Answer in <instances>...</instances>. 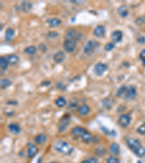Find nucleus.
<instances>
[{"label":"nucleus","instance_id":"f257e3e1","mask_svg":"<svg viewBox=\"0 0 145 163\" xmlns=\"http://www.w3.org/2000/svg\"><path fill=\"white\" fill-rule=\"evenodd\" d=\"M54 149L60 153L66 155L71 154L73 152V147L62 140H60L54 144Z\"/></svg>","mask_w":145,"mask_h":163},{"label":"nucleus","instance_id":"f03ea898","mask_svg":"<svg viewBox=\"0 0 145 163\" xmlns=\"http://www.w3.org/2000/svg\"><path fill=\"white\" fill-rule=\"evenodd\" d=\"M99 43L95 40H90L86 43L85 45L84 48H83V51L86 54H92L95 51V50L97 49V48L99 46Z\"/></svg>","mask_w":145,"mask_h":163},{"label":"nucleus","instance_id":"7ed1b4c3","mask_svg":"<svg viewBox=\"0 0 145 163\" xmlns=\"http://www.w3.org/2000/svg\"><path fill=\"white\" fill-rule=\"evenodd\" d=\"M137 95V90L134 86H129L127 87V90L124 95V99L126 101H133L135 99Z\"/></svg>","mask_w":145,"mask_h":163},{"label":"nucleus","instance_id":"20e7f679","mask_svg":"<svg viewBox=\"0 0 145 163\" xmlns=\"http://www.w3.org/2000/svg\"><path fill=\"white\" fill-rule=\"evenodd\" d=\"M126 144H127L128 148H129L132 152H134V153L142 147L140 141H139L138 139H128L127 141H126Z\"/></svg>","mask_w":145,"mask_h":163},{"label":"nucleus","instance_id":"39448f33","mask_svg":"<svg viewBox=\"0 0 145 163\" xmlns=\"http://www.w3.org/2000/svg\"><path fill=\"white\" fill-rule=\"evenodd\" d=\"M77 42L74 39L72 40H65L63 44V47L67 52L71 53L73 52L76 49Z\"/></svg>","mask_w":145,"mask_h":163},{"label":"nucleus","instance_id":"423d86ee","mask_svg":"<svg viewBox=\"0 0 145 163\" xmlns=\"http://www.w3.org/2000/svg\"><path fill=\"white\" fill-rule=\"evenodd\" d=\"M70 115H66L62 116V118L60 119L59 123V125H58V130H59V132H63L66 130L67 127L68 126L69 123H70Z\"/></svg>","mask_w":145,"mask_h":163},{"label":"nucleus","instance_id":"0eeeda50","mask_svg":"<svg viewBox=\"0 0 145 163\" xmlns=\"http://www.w3.org/2000/svg\"><path fill=\"white\" fill-rule=\"evenodd\" d=\"M107 71V66L102 63H98L94 67V73L97 76H102Z\"/></svg>","mask_w":145,"mask_h":163},{"label":"nucleus","instance_id":"6e6552de","mask_svg":"<svg viewBox=\"0 0 145 163\" xmlns=\"http://www.w3.org/2000/svg\"><path fill=\"white\" fill-rule=\"evenodd\" d=\"M131 117L127 114H123L118 118V124H119L122 128H126L131 123Z\"/></svg>","mask_w":145,"mask_h":163},{"label":"nucleus","instance_id":"1a4fd4ad","mask_svg":"<svg viewBox=\"0 0 145 163\" xmlns=\"http://www.w3.org/2000/svg\"><path fill=\"white\" fill-rule=\"evenodd\" d=\"M123 34L121 30H115L113 34H112V40L114 43H119L123 39Z\"/></svg>","mask_w":145,"mask_h":163},{"label":"nucleus","instance_id":"9d476101","mask_svg":"<svg viewBox=\"0 0 145 163\" xmlns=\"http://www.w3.org/2000/svg\"><path fill=\"white\" fill-rule=\"evenodd\" d=\"M86 130L84 128L81 126H76L75 128H73L71 131V133L73 136H76V137H81L83 134L86 132Z\"/></svg>","mask_w":145,"mask_h":163},{"label":"nucleus","instance_id":"9b49d317","mask_svg":"<svg viewBox=\"0 0 145 163\" xmlns=\"http://www.w3.org/2000/svg\"><path fill=\"white\" fill-rule=\"evenodd\" d=\"M8 128H9L10 132L15 135L19 134L21 131V126H20L19 124H18V123H10V125H8Z\"/></svg>","mask_w":145,"mask_h":163},{"label":"nucleus","instance_id":"f8f14e48","mask_svg":"<svg viewBox=\"0 0 145 163\" xmlns=\"http://www.w3.org/2000/svg\"><path fill=\"white\" fill-rule=\"evenodd\" d=\"M94 34L98 38H102L105 34V28L103 26H98L95 28L94 30Z\"/></svg>","mask_w":145,"mask_h":163},{"label":"nucleus","instance_id":"ddd939ff","mask_svg":"<svg viewBox=\"0 0 145 163\" xmlns=\"http://www.w3.org/2000/svg\"><path fill=\"white\" fill-rule=\"evenodd\" d=\"M65 58H66V54L62 51H58V52L54 54V57H53V59H54V61L56 63H62L64 59H65Z\"/></svg>","mask_w":145,"mask_h":163},{"label":"nucleus","instance_id":"4468645a","mask_svg":"<svg viewBox=\"0 0 145 163\" xmlns=\"http://www.w3.org/2000/svg\"><path fill=\"white\" fill-rule=\"evenodd\" d=\"M46 140H47V137L44 133H40L34 138V141L36 142V144H38V145L44 144L46 142Z\"/></svg>","mask_w":145,"mask_h":163},{"label":"nucleus","instance_id":"2eb2a0df","mask_svg":"<svg viewBox=\"0 0 145 163\" xmlns=\"http://www.w3.org/2000/svg\"><path fill=\"white\" fill-rule=\"evenodd\" d=\"M15 30L12 28H8L6 30V32H5V40L7 42H10L13 39L15 36Z\"/></svg>","mask_w":145,"mask_h":163},{"label":"nucleus","instance_id":"dca6fc26","mask_svg":"<svg viewBox=\"0 0 145 163\" xmlns=\"http://www.w3.org/2000/svg\"><path fill=\"white\" fill-rule=\"evenodd\" d=\"M78 112L81 115H88V114L90 112V107L87 105V104H82V105L79 106V107L78 108Z\"/></svg>","mask_w":145,"mask_h":163},{"label":"nucleus","instance_id":"f3484780","mask_svg":"<svg viewBox=\"0 0 145 163\" xmlns=\"http://www.w3.org/2000/svg\"><path fill=\"white\" fill-rule=\"evenodd\" d=\"M38 147L34 144H30L28 147V157L29 158H32L34 157L38 152Z\"/></svg>","mask_w":145,"mask_h":163},{"label":"nucleus","instance_id":"a211bd4d","mask_svg":"<svg viewBox=\"0 0 145 163\" xmlns=\"http://www.w3.org/2000/svg\"><path fill=\"white\" fill-rule=\"evenodd\" d=\"M77 34H78L76 33L75 29H69V30H68L67 34H66V40H72V39H74V40L76 41Z\"/></svg>","mask_w":145,"mask_h":163},{"label":"nucleus","instance_id":"6ab92c4d","mask_svg":"<svg viewBox=\"0 0 145 163\" xmlns=\"http://www.w3.org/2000/svg\"><path fill=\"white\" fill-rule=\"evenodd\" d=\"M110 151L113 155H118L120 154V147L117 143H112L110 147Z\"/></svg>","mask_w":145,"mask_h":163},{"label":"nucleus","instance_id":"aec40b11","mask_svg":"<svg viewBox=\"0 0 145 163\" xmlns=\"http://www.w3.org/2000/svg\"><path fill=\"white\" fill-rule=\"evenodd\" d=\"M118 14L122 17V18H126L128 15V10L127 6L126 5H122L118 9Z\"/></svg>","mask_w":145,"mask_h":163},{"label":"nucleus","instance_id":"412c9836","mask_svg":"<svg viewBox=\"0 0 145 163\" xmlns=\"http://www.w3.org/2000/svg\"><path fill=\"white\" fill-rule=\"evenodd\" d=\"M78 102L76 99L73 98V99H71L69 102L68 104V109L69 110H78Z\"/></svg>","mask_w":145,"mask_h":163},{"label":"nucleus","instance_id":"4be33fe9","mask_svg":"<svg viewBox=\"0 0 145 163\" xmlns=\"http://www.w3.org/2000/svg\"><path fill=\"white\" fill-rule=\"evenodd\" d=\"M7 61L9 64L10 65H15L18 63L19 61V57L15 54H10L7 57Z\"/></svg>","mask_w":145,"mask_h":163},{"label":"nucleus","instance_id":"5701e85b","mask_svg":"<svg viewBox=\"0 0 145 163\" xmlns=\"http://www.w3.org/2000/svg\"><path fill=\"white\" fill-rule=\"evenodd\" d=\"M55 104L56 105L58 106L60 108H62L67 104V102H66V99L62 96H60V97H58V99L55 100Z\"/></svg>","mask_w":145,"mask_h":163},{"label":"nucleus","instance_id":"b1692460","mask_svg":"<svg viewBox=\"0 0 145 163\" xmlns=\"http://www.w3.org/2000/svg\"><path fill=\"white\" fill-rule=\"evenodd\" d=\"M32 8V4L29 2H23L21 4V9L24 13H28Z\"/></svg>","mask_w":145,"mask_h":163},{"label":"nucleus","instance_id":"393cba45","mask_svg":"<svg viewBox=\"0 0 145 163\" xmlns=\"http://www.w3.org/2000/svg\"><path fill=\"white\" fill-rule=\"evenodd\" d=\"M62 24V21L58 18H52L50 20V26L51 28H56Z\"/></svg>","mask_w":145,"mask_h":163},{"label":"nucleus","instance_id":"a878e982","mask_svg":"<svg viewBox=\"0 0 145 163\" xmlns=\"http://www.w3.org/2000/svg\"><path fill=\"white\" fill-rule=\"evenodd\" d=\"M81 139L85 143H90L91 141H92L93 136H91V134L89 132V131H86V133L81 136Z\"/></svg>","mask_w":145,"mask_h":163},{"label":"nucleus","instance_id":"bb28decb","mask_svg":"<svg viewBox=\"0 0 145 163\" xmlns=\"http://www.w3.org/2000/svg\"><path fill=\"white\" fill-rule=\"evenodd\" d=\"M12 82L7 79H2L1 82H0V86H1V88H2V89H5V88H7L8 86H10Z\"/></svg>","mask_w":145,"mask_h":163},{"label":"nucleus","instance_id":"cd10ccee","mask_svg":"<svg viewBox=\"0 0 145 163\" xmlns=\"http://www.w3.org/2000/svg\"><path fill=\"white\" fill-rule=\"evenodd\" d=\"M9 65V63H8L7 59L5 57H0V66L2 70H6Z\"/></svg>","mask_w":145,"mask_h":163},{"label":"nucleus","instance_id":"c85d7f7f","mask_svg":"<svg viewBox=\"0 0 145 163\" xmlns=\"http://www.w3.org/2000/svg\"><path fill=\"white\" fill-rule=\"evenodd\" d=\"M36 51V47L35 46H29L24 49V52L27 54H29V55L34 54Z\"/></svg>","mask_w":145,"mask_h":163},{"label":"nucleus","instance_id":"c756f323","mask_svg":"<svg viewBox=\"0 0 145 163\" xmlns=\"http://www.w3.org/2000/svg\"><path fill=\"white\" fill-rule=\"evenodd\" d=\"M126 90H127V87H126V86H124V85H123V86L120 87L118 91H117L116 96H118V97H121V96H122L123 95H125Z\"/></svg>","mask_w":145,"mask_h":163},{"label":"nucleus","instance_id":"7c9ffc66","mask_svg":"<svg viewBox=\"0 0 145 163\" xmlns=\"http://www.w3.org/2000/svg\"><path fill=\"white\" fill-rule=\"evenodd\" d=\"M135 154H136V156H138V157H144L145 155V147H142L140 149H139L135 152Z\"/></svg>","mask_w":145,"mask_h":163},{"label":"nucleus","instance_id":"2f4dec72","mask_svg":"<svg viewBox=\"0 0 145 163\" xmlns=\"http://www.w3.org/2000/svg\"><path fill=\"white\" fill-rule=\"evenodd\" d=\"M136 131H137V133H139V134L144 135L145 134V123H143V124L141 125L139 127H138Z\"/></svg>","mask_w":145,"mask_h":163},{"label":"nucleus","instance_id":"473e14b6","mask_svg":"<svg viewBox=\"0 0 145 163\" xmlns=\"http://www.w3.org/2000/svg\"><path fill=\"white\" fill-rule=\"evenodd\" d=\"M114 48H115V44H114V43H112V42L107 44L105 46V49L107 51H112Z\"/></svg>","mask_w":145,"mask_h":163},{"label":"nucleus","instance_id":"72a5a7b5","mask_svg":"<svg viewBox=\"0 0 145 163\" xmlns=\"http://www.w3.org/2000/svg\"><path fill=\"white\" fill-rule=\"evenodd\" d=\"M107 163H120L119 160L115 157H110L107 160Z\"/></svg>","mask_w":145,"mask_h":163},{"label":"nucleus","instance_id":"f704fd0d","mask_svg":"<svg viewBox=\"0 0 145 163\" xmlns=\"http://www.w3.org/2000/svg\"><path fill=\"white\" fill-rule=\"evenodd\" d=\"M38 49H39L42 51H43V52H45V51L47 50V48H46V45L44 44H40L39 46H38Z\"/></svg>","mask_w":145,"mask_h":163},{"label":"nucleus","instance_id":"c9c22d12","mask_svg":"<svg viewBox=\"0 0 145 163\" xmlns=\"http://www.w3.org/2000/svg\"><path fill=\"white\" fill-rule=\"evenodd\" d=\"M57 87H58V89H60V90L66 89V86H65V85H64L62 83H61V82H60V83H58V85H57Z\"/></svg>","mask_w":145,"mask_h":163},{"label":"nucleus","instance_id":"e433bc0d","mask_svg":"<svg viewBox=\"0 0 145 163\" xmlns=\"http://www.w3.org/2000/svg\"><path fill=\"white\" fill-rule=\"evenodd\" d=\"M48 35H49V37H50V38H56V37L58 36L59 34H58L57 32L53 31V32H50V34H48Z\"/></svg>","mask_w":145,"mask_h":163},{"label":"nucleus","instance_id":"4c0bfd02","mask_svg":"<svg viewBox=\"0 0 145 163\" xmlns=\"http://www.w3.org/2000/svg\"><path fill=\"white\" fill-rule=\"evenodd\" d=\"M142 18H137V20H136V21H135L136 23H137L138 25H140V24H142L143 22H144L145 19H144V20H142Z\"/></svg>","mask_w":145,"mask_h":163},{"label":"nucleus","instance_id":"58836bf2","mask_svg":"<svg viewBox=\"0 0 145 163\" xmlns=\"http://www.w3.org/2000/svg\"><path fill=\"white\" fill-rule=\"evenodd\" d=\"M145 42V38L144 37H140L139 38H138V42L141 44H144Z\"/></svg>","mask_w":145,"mask_h":163},{"label":"nucleus","instance_id":"ea45409f","mask_svg":"<svg viewBox=\"0 0 145 163\" xmlns=\"http://www.w3.org/2000/svg\"><path fill=\"white\" fill-rule=\"evenodd\" d=\"M139 57H140L141 59H143V58L145 57V49L142 50V51H141L140 53V55H139Z\"/></svg>","mask_w":145,"mask_h":163},{"label":"nucleus","instance_id":"a19ab883","mask_svg":"<svg viewBox=\"0 0 145 163\" xmlns=\"http://www.w3.org/2000/svg\"><path fill=\"white\" fill-rule=\"evenodd\" d=\"M51 83L50 81H43V83H42V86H46V85H50Z\"/></svg>","mask_w":145,"mask_h":163},{"label":"nucleus","instance_id":"79ce46f5","mask_svg":"<svg viewBox=\"0 0 145 163\" xmlns=\"http://www.w3.org/2000/svg\"><path fill=\"white\" fill-rule=\"evenodd\" d=\"M7 104H17L18 103L16 102H15V101H10V102H7Z\"/></svg>","mask_w":145,"mask_h":163},{"label":"nucleus","instance_id":"37998d69","mask_svg":"<svg viewBox=\"0 0 145 163\" xmlns=\"http://www.w3.org/2000/svg\"><path fill=\"white\" fill-rule=\"evenodd\" d=\"M81 163H91V161H90V160H83V161H82Z\"/></svg>","mask_w":145,"mask_h":163},{"label":"nucleus","instance_id":"c03bdc74","mask_svg":"<svg viewBox=\"0 0 145 163\" xmlns=\"http://www.w3.org/2000/svg\"><path fill=\"white\" fill-rule=\"evenodd\" d=\"M142 63H143L144 66H145V57L143 58V59H142Z\"/></svg>","mask_w":145,"mask_h":163}]
</instances>
